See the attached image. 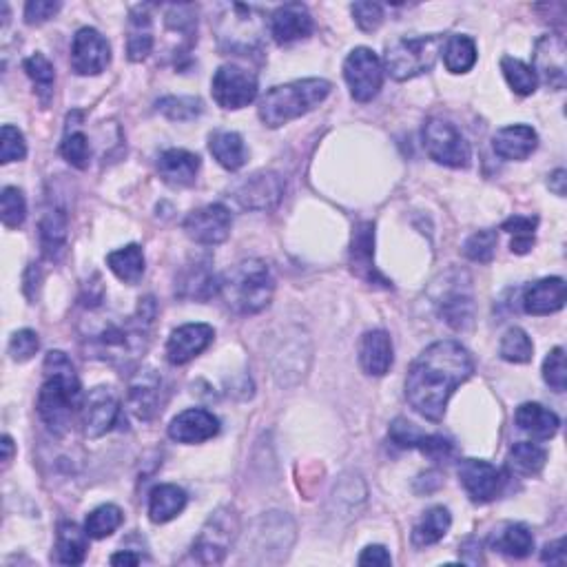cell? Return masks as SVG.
Listing matches in <instances>:
<instances>
[{"mask_svg":"<svg viewBox=\"0 0 567 567\" xmlns=\"http://www.w3.org/2000/svg\"><path fill=\"white\" fill-rule=\"evenodd\" d=\"M60 153H63V158L71 164V167L87 169L89 160H91L89 138L82 131L67 127L63 144H60Z\"/></svg>","mask_w":567,"mask_h":567,"instance_id":"bcb514c9","label":"cell"},{"mask_svg":"<svg viewBox=\"0 0 567 567\" xmlns=\"http://www.w3.org/2000/svg\"><path fill=\"white\" fill-rule=\"evenodd\" d=\"M417 450L424 452V455L432 461H448L452 459V455H455V443L441 435H424Z\"/></svg>","mask_w":567,"mask_h":567,"instance_id":"11a10c76","label":"cell"},{"mask_svg":"<svg viewBox=\"0 0 567 567\" xmlns=\"http://www.w3.org/2000/svg\"><path fill=\"white\" fill-rule=\"evenodd\" d=\"M565 175H567V173H565L563 169H556V171L550 175V180H548L550 191H554L556 195H559V198H563V195H565V182H567Z\"/></svg>","mask_w":567,"mask_h":567,"instance_id":"94428289","label":"cell"},{"mask_svg":"<svg viewBox=\"0 0 567 567\" xmlns=\"http://www.w3.org/2000/svg\"><path fill=\"white\" fill-rule=\"evenodd\" d=\"M517 426L528 432L532 439L548 441L552 439L556 432H559L561 419L556 417V412L548 410L541 404H523L517 408V415H514Z\"/></svg>","mask_w":567,"mask_h":567,"instance_id":"1f68e13d","label":"cell"},{"mask_svg":"<svg viewBox=\"0 0 567 567\" xmlns=\"http://www.w3.org/2000/svg\"><path fill=\"white\" fill-rule=\"evenodd\" d=\"M567 300V288L563 277H545L525 288L523 311L528 315H552L561 311Z\"/></svg>","mask_w":567,"mask_h":567,"instance_id":"d4e9b609","label":"cell"},{"mask_svg":"<svg viewBox=\"0 0 567 567\" xmlns=\"http://www.w3.org/2000/svg\"><path fill=\"white\" fill-rule=\"evenodd\" d=\"M275 277L262 260H244L220 277V297L237 315H257L271 306Z\"/></svg>","mask_w":567,"mask_h":567,"instance_id":"277c9868","label":"cell"},{"mask_svg":"<svg viewBox=\"0 0 567 567\" xmlns=\"http://www.w3.org/2000/svg\"><path fill=\"white\" fill-rule=\"evenodd\" d=\"M204 105L200 98L195 96H169V98H162L158 102V111L164 113L169 120L173 122H189L195 120L202 113Z\"/></svg>","mask_w":567,"mask_h":567,"instance_id":"7dc6e473","label":"cell"},{"mask_svg":"<svg viewBox=\"0 0 567 567\" xmlns=\"http://www.w3.org/2000/svg\"><path fill=\"white\" fill-rule=\"evenodd\" d=\"M215 337L213 326L209 324H184L175 328L171 337L167 339V359L173 366H184L191 359L202 355L206 348L211 346Z\"/></svg>","mask_w":567,"mask_h":567,"instance_id":"d6986e66","label":"cell"},{"mask_svg":"<svg viewBox=\"0 0 567 567\" xmlns=\"http://www.w3.org/2000/svg\"><path fill=\"white\" fill-rule=\"evenodd\" d=\"M534 74L550 89L565 87V43L559 36H541L534 47Z\"/></svg>","mask_w":567,"mask_h":567,"instance_id":"ffe728a7","label":"cell"},{"mask_svg":"<svg viewBox=\"0 0 567 567\" xmlns=\"http://www.w3.org/2000/svg\"><path fill=\"white\" fill-rule=\"evenodd\" d=\"M390 439H393L399 448H419L421 439H424V432H421L412 421L399 417L390 424Z\"/></svg>","mask_w":567,"mask_h":567,"instance_id":"f5cc1de1","label":"cell"},{"mask_svg":"<svg viewBox=\"0 0 567 567\" xmlns=\"http://www.w3.org/2000/svg\"><path fill=\"white\" fill-rule=\"evenodd\" d=\"M393 342L386 331H370L362 337L359 346V364L370 377H384L393 368Z\"/></svg>","mask_w":567,"mask_h":567,"instance_id":"83f0119b","label":"cell"},{"mask_svg":"<svg viewBox=\"0 0 567 567\" xmlns=\"http://www.w3.org/2000/svg\"><path fill=\"white\" fill-rule=\"evenodd\" d=\"M187 492L173 486V483H160L149 494V519L153 523H169L187 508Z\"/></svg>","mask_w":567,"mask_h":567,"instance_id":"d6a6232c","label":"cell"},{"mask_svg":"<svg viewBox=\"0 0 567 567\" xmlns=\"http://www.w3.org/2000/svg\"><path fill=\"white\" fill-rule=\"evenodd\" d=\"M492 147L503 160H528L539 147V136L528 125H510L494 133Z\"/></svg>","mask_w":567,"mask_h":567,"instance_id":"484cf974","label":"cell"},{"mask_svg":"<svg viewBox=\"0 0 567 567\" xmlns=\"http://www.w3.org/2000/svg\"><path fill=\"white\" fill-rule=\"evenodd\" d=\"M222 16L218 23V40L224 49L240 51V54H249L257 45H260L262 29H264V16L260 9L251 5H224Z\"/></svg>","mask_w":567,"mask_h":567,"instance_id":"52a82bcc","label":"cell"},{"mask_svg":"<svg viewBox=\"0 0 567 567\" xmlns=\"http://www.w3.org/2000/svg\"><path fill=\"white\" fill-rule=\"evenodd\" d=\"M490 548L510 559H525L534 550V536L523 523H505L499 532L490 536Z\"/></svg>","mask_w":567,"mask_h":567,"instance_id":"836d02e7","label":"cell"},{"mask_svg":"<svg viewBox=\"0 0 567 567\" xmlns=\"http://www.w3.org/2000/svg\"><path fill=\"white\" fill-rule=\"evenodd\" d=\"M211 91L222 109H244L257 98V76L240 65H222L215 71Z\"/></svg>","mask_w":567,"mask_h":567,"instance_id":"8fae6325","label":"cell"},{"mask_svg":"<svg viewBox=\"0 0 567 567\" xmlns=\"http://www.w3.org/2000/svg\"><path fill=\"white\" fill-rule=\"evenodd\" d=\"M120 525H122V510L118 508V505L107 503L87 514L85 530L91 539L100 541V539H107V536H111L120 528Z\"/></svg>","mask_w":567,"mask_h":567,"instance_id":"7bdbcfd3","label":"cell"},{"mask_svg":"<svg viewBox=\"0 0 567 567\" xmlns=\"http://www.w3.org/2000/svg\"><path fill=\"white\" fill-rule=\"evenodd\" d=\"M127 404L142 421L153 419L162 406V379L153 368H140L129 379Z\"/></svg>","mask_w":567,"mask_h":567,"instance_id":"ac0fdd59","label":"cell"},{"mask_svg":"<svg viewBox=\"0 0 567 567\" xmlns=\"http://www.w3.org/2000/svg\"><path fill=\"white\" fill-rule=\"evenodd\" d=\"M12 457H14V439L5 435L3 437V466L7 468L9 463H12Z\"/></svg>","mask_w":567,"mask_h":567,"instance_id":"be15d7a7","label":"cell"},{"mask_svg":"<svg viewBox=\"0 0 567 567\" xmlns=\"http://www.w3.org/2000/svg\"><path fill=\"white\" fill-rule=\"evenodd\" d=\"M443 36L430 34V36H417V38H395L386 45L384 54V67L399 82L412 80L435 67L437 58L443 49Z\"/></svg>","mask_w":567,"mask_h":567,"instance_id":"8992f818","label":"cell"},{"mask_svg":"<svg viewBox=\"0 0 567 567\" xmlns=\"http://www.w3.org/2000/svg\"><path fill=\"white\" fill-rule=\"evenodd\" d=\"M424 147L432 160L450 169H466L472 160V149L466 136L443 118H430L426 122Z\"/></svg>","mask_w":567,"mask_h":567,"instance_id":"ba28073f","label":"cell"},{"mask_svg":"<svg viewBox=\"0 0 567 567\" xmlns=\"http://www.w3.org/2000/svg\"><path fill=\"white\" fill-rule=\"evenodd\" d=\"M175 291L182 300L206 302L213 295H220V277L213 273L211 260H198L189 264L178 277Z\"/></svg>","mask_w":567,"mask_h":567,"instance_id":"cb8c5ba5","label":"cell"},{"mask_svg":"<svg viewBox=\"0 0 567 567\" xmlns=\"http://www.w3.org/2000/svg\"><path fill=\"white\" fill-rule=\"evenodd\" d=\"M209 151L213 153V158L218 160L224 169L237 171L246 164V144L242 140L240 133L235 131H215L209 138Z\"/></svg>","mask_w":567,"mask_h":567,"instance_id":"e575fe53","label":"cell"},{"mask_svg":"<svg viewBox=\"0 0 567 567\" xmlns=\"http://www.w3.org/2000/svg\"><path fill=\"white\" fill-rule=\"evenodd\" d=\"M474 362L466 348L452 339L435 342L410 366L406 397L428 421H441L452 393L472 377Z\"/></svg>","mask_w":567,"mask_h":567,"instance_id":"6da1fadb","label":"cell"},{"mask_svg":"<svg viewBox=\"0 0 567 567\" xmlns=\"http://www.w3.org/2000/svg\"><path fill=\"white\" fill-rule=\"evenodd\" d=\"M350 266L353 273L362 277L368 284H381L390 286L375 268V224L373 222H362L353 233V242H350Z\"/></svg>","mask_w":567,"mask_h":567,"instance_id":"603a6c76","label":"cell"},{"mask_svg":"<svg viewBox=\"0 0 567 567\" xmlns=\"http://www.w3.org/2000/svg\"><path fill=\"white\" fill-rule=\"evenodd\" d=\"M333 85L324 78H304L273 87L260 100V120L266 127L277 129L317 109L331 94Z\"/></svg>","mask_w":567,"mask_h":567,"instance_id":"5b68a950","label":"cell"},{"mask_svg":"<svg viewBox=\"0 0 567 567\" xmlns=\"http://www.w3.org/2000/svg\"><path fill=\"white\" fill-rule=\"evenodd\" d=\"M109 563L111 565H138L140 556L133 554V552H118V554L111 556Z\"/></svg>","mask_w":567,"mask_h":567,"instance_id":"6125c7cd","label":"cell"},{"mask_svg":"<svg viewBox=\"0 0 567 567\" xmlns=\"http://www.w3.org/2000/svg\"><path fill=\"white\" fill-rule=\"evenodd\" d=\"M548 461V452L530 441L514 443L508 455V470L517 477H536Z\"/></svg>","mask_w":567,"mask_h":567,"instance_id":"f35d334b","label":"cell"},{"mask_svg":"<svg viewBox=\"0 0 567 567\" xmlns=\"http://www.w3.org/2000/svg\"><path fill=\"white\" fill-rule=\"evenodd\" d=\"M313 16L302 3H286L271 16V34L275 43L291 45L313 34Z\"/></svg>","mask_w":567,"mask_h":567,"instance_id":"7402d4cb","label":"cell"},{"mask_svg":"<svg viewBox=\"0 0 567 567\" xmlns=\"http://www.w3.org/2000/svg\"><path fill=\"white\" fill-rule=\"evenodd\" d=\"M457 472L463 490L474 503H490L501 497L505 481H508L503 470L481 459H463Z\"/></svg>","mask_w":567,"mask_h":567,"instance_id":"4fadbf2b","label":"cell"},{"mask_svg":"<svg viewBox=\"0 0 567 567\" xmlns=\"http://www.w3.org/2000/svg\"><path fill=\"white\" fill-rule=\"evenodd\" d=\"M233 218L231 211L224 204H206L202 209H195L184 220V233L195 244L215 246L229 240Z\"/></svg>","mask_w":567,"mask_h":567,"instance_id":"7c38bea8","label":"cell"},{"mask_svg":"<svg viewBox=\"0 0 567 567\" xmlns=\"http://www.w3.org/2000/svg\"><path fill=\"white\" fill-rule=\"evenodd\" d=\"M497 244H499L497 231L483 229L468 237L466 244H463V255L477 264H490L494 253H497Z\"/></svg>","mask_w":567,"mask_h":567,"instance_id":"f6af8a7d","label":"cell"},{"mask_svg":"<svg viewBox=\"0 0 567 567\" xmlns=\"http://www.w3.org/2000/svg\"><path fill=\"white\" fill-rule=\"evenodd\" d=\"M120 419V399L111 388L98 386L89 390V395L82 404V426L89 439H98L107 435Z\"/></svg>","mask_w":567,"mask_h":567,"instance_id":"2e32d148","label":"cell"},{"mask_svg":"<svg viewBox=\"0 0 567 567\" xmlns=\"http://www.w3.org/2000/svg\"><path fill=\"white\" fill-rule=\"evenodd\" d=\"M156 313V300L144 297V300H140L136 313L125 319V322H107L98 333L85 337L89 357L102 359V362H109L111 366L118 368L133 366L147 353Z\"/></svg>","mask_w":567,"mask_h":567,"instance_id":"7a4b0ae2","label":"cell"},{"mask_svg":"<svg viewBox=\"0 0 567 567\" xmlns=\"http://www.w3.org/2000/svg\"><path fill=\"white\" fill-rule=\"evenodd\" d=\"M23 67L27 71V76L32 78V82L36 85L38 98L43 100V105H47L51 96H54V85H56L54 65H51L43 54H34L25 60Z\"/></svg>","mask_w":567,"mask_h":567,"instance_id":"60d3db41","label":"cell"},{"mask_svg":"<svg viewBox=\"0 0 567 567\" xmlns=\"http://www.w3.org/2000/svg\"><path fill=\"white\" fill-rule=\"evenodd\" d=\"M111 63L107 38L94 27H82L71 43V67L78 76H98Z\"/></svg>","mask_w":567,"mask_h":567,"instance_id":"5bb4252c","label":"cell"},{"mask_svg":"<svg viewBox=\"0 0 567 567\" xmlns=\"http://www.w3.org/2000/svg\"><path fill=\"white\" fill-rule=\"evenodd\" d=\"M107 266L111 268V273L118 277L120 282L125 284H138L144 275V268H147V262H144V253L142 246L138 244H129L125 249H118L107 255Z\"/></svg>","mask_w":567,"mask_h":567,"instance_id":"8d00e7d4","label":"cell"},{"mask_svg":"<svg viewBox=\"0 0 567 567\" xmlns=\"http://www.w3.org/2000/svg\"><path fill=\"white\" fill-rule=\"evenodd\" d=\"M67 231H69L67 213L60 209V206H51V209H47L38 224L40 249H43V255L47 260L56 262L58 257L65 253Z\"/></svg>","mask_w":567,"mask_h":567,"instance_id":"f1b7e54d","label":"cell"},{"mask_svg":"<svg viewBox=\"0 0 567 567\" xmlns=\"http://www.w3.org/2000/svg\"><path fill=\"white\" fill-rule=\"evenodd\" d=\"M543 379L556 393H563L567 388V368H565V350L556 346L543 362Z\"/></svg>","mask_w":567,"mask_h":567,"instance_id":"681fc988","label":"cell"},{"mask_svg":"<svg viewBox=\"0 0 567 567\" xmlns=\"http://www.w3.org/2000/svg\"><path fill=\"white\" fill-rule=\"evenodd\" d=\"M38 348H40L38 333L25 328V331L14 333L12 342H9V355H12L14 362L23 364V362H29V359L38 353Z\"/></svg>","mask_w":567,"mask_h":567,"instance_id":"816d5d0a","label":"cell"},{"mask_svg":"<svg viewBox=\"0 0 567 567\" xmlns=\"http://www.w3.org/2000/svg\"><path fill=\"white\" fill-rule=\"evenodd\" d=\"M38 415L54 435H65L78 408H82L80 379L71 359L51 350L45 359V381L38 393Z\"/></svg>","mask_w":567,"mask_h":567,"instance_id":"3957f363","label":"cell"},{"mask_svg":"<svg viewBox=\"0 0 567 567\" xmlns=\"http://www.w3.org/2000/svg\"><path fill=\"white\" fill-rule=\"evenodd\" d=\"M344 78L348 82L350 96L357 102H370L377 98L381 85H384V63L373 49L357 47L346 58Z\"/></svg>","mask_w":567,"mask_h":567,"instance_id":"30bf717a","label":"cell"},{"mask_svg":"<svg viewBox=\"0 0 567 567\" xmlns=\"http://www.w3.org/2000/svg\"><path fill=\"white\" fill-rule=\"evenodd\" d=\"M501 71H503V76H505V80H508V85L512 87L514 94L532 96L536 87H539V78H536L534 69L530 65H525L523 60H519V58L505 56L501 60Z\"/></svg>","mask_w":567,"mask_h":567,"instance_id":"ab89813d","label":"cell"},{"mask_svg":"<svg viewBox=\"0 0 567 567\" xmlns=\"http://www.w3.org/2000/svg\"><path fill=\"white\" fill-rule=\"evenodd\" d=\"M565 539L554 541L550 545H545V550L541 554V561L543 563H550V565H565Z\"/></svg>","mask_w":567,"mask_h":567,"instance_id":"91938a15","label":"cell"},{"mask_svg":"<svg viewBox=\"0 0 567 567\" xmlns=\"http://www.w3.org/2000/svg\"><path fill=\"white\" fill-rule=\"evenodd\" d=\"M195 9L191 5H171L167 12V25L173 32L182 34H193L195 25H198V18L193 16Z\"/></svg>","mask_w":567,"mask_h":567,"instance_id":"9f6ffc18","label":"cell"},{"mask_svg":"<svg viewBox=\"0 0 567 567\" xmlns=\"http://www.w3.org/2000/svg\"><path fill=\"white\" fill-rule=\"evenodd\" d=\"M149 5H138L131 9L127 25V56L131 63H142L153 49V20Z\"/></svg>","mask_w":567,"mask_h":567,"instance_id":"f546056e","label":"cell"},{"mask_svg":"<svg viewBox=\"0 0 567 567\" xmlns=\"http://www.w3.org/2000/svg\"><path fill=\"white\" fill-rule=\"evenodd\" d=\"M0 218L7 229H18L27 218V202L25 195L16 187H7L0 195Z\"/></svg>","mask_w":567,"mask_h":567,"instance_id":"c3c4849f","label":"cell"},{"mask_svg":"<svg viewBox=\"0 0 567 567\" xmlns=\"http://www.w3.org/2000/svg\"><path fill=\"white\" fill-rule=\"evenodd\" d=\"M450 525H452V517H450V512L443 508V505L430 508L424 517H421V521L415 525V530H412V543H415V548H428V545H435L448 534Z\"/></svg>","mask_w":567,"mask_h":567,"instance_id":"74e56055","label":"cell"},{"mask_svg":"<svg viewBox=\"0 0 567 567\" xmlns=\"http://www.w3.org/2000/svg\"><path fill=\"white\" fill-rule=\"evenodd\" d=\"M237 536V514L231 508H220L204 523L193 543V559L202 565H218L226 559Z\"/></svg>","mask_w":567,"mask_h":567,"instance_id":"9c48e42d","label":"cell"},{"mask_svg":"<svg viewBox=\"0 0 567 567\" xmlns=\"http://www.w3.org/2000/svg\"><path fill=\"white\" fill-rule=\"evenodd\" d=\"M539 220L536 218H523V215H512L503 222L501 229L508 231L512 235L510 249L517 255H525L534 246V231Z\"/></svg>","mask_w":567,"mask_h":567,"instance_id":"ee69618b","label":"cell"},{"mask_svg":"<svg viewBox=\"0 0 567 567\" xmlns=\"http://www.w3.org/2000/svg\"><path fill=\"white\" fill-rule=\"evenodd\" d=\"M58 12H60V3H51V0H32V3L25 5V23L43 25Z\"/></svg>","mask_w":567,"mask_h":567,"instance_id":"6f0895ef","label":"cell"},{"mask_svg":"<svg viewBox=\"0 0 567 567\" xmlns=\"http://www.w3.org/2000/svg\"><path fill=\"white\" fill-rule=\"evenodd\" d=\"M27 156L25 136L14 125H5L0 131V162H18Z\"/></svg>","mask_w":567,"mask_h":567,"instance_id":"f907efd6","label":"cell"},{"mask_svg":"<svg viewBox=\"0 0 567 567\" xmlns=\"http://www.w3.org/2000/svg\"><path fill=\"white\" fill-rule=\"evenodd\" d=\"M200 171V158L187 149H169L158 160V173L162 182L173 189L191 187Z\"/></svg>","mask_w":567,"mask_h":567,"instance_id":"4316f807","label":"cell"},{"mask_svg":"<svg viewBox=\"0 0 567 567\" xmlns=\"http://www.w3.org/2000/svg\"><path fill=\"white\" fill-rule=\"evenodd\" d=\"M89 539L91 536L85 528H80V525L71 521L60 523L56 534V561L63 565L85 563L89 552Z\"/></svg>","mask_w":567,"mask_h":567,"instance_id":"4dcf8cb0","label":"cell"},{"mask_svg":"<svg viewBox=\"0 0 567 567\" xmlns=\"http://www.w3.org/2000/svg\"><path fill=\"white\" fill-rule=\"evenodd\" d=\"M220 432V419L204 408H189L180 412L169 424V437L178 443H204Z\"/></svg>","mask_w":567,"mask_h":567,"instance_id":"44dd1931","label":"cell"},{"mask_svg":"<svg viewBox=\"0 0 567 567\" xmlns=\"http://www.w3.org/2000/svg\"><path fill=\"white\" fill-rule=\"evenodd\" d=\"M359 565L386 567V565H393V559H390V554L384 545H368V548L362 552V556H359Z\"/></svg>","mask_w":567,"mask_h":567,"instance_id":"680465c9","label":"cell"},{"mask_svg":"<svg viewBox=\"0 0 567 567\" xmlns=\"http://www.w3.org/2000/svg\"><path fill=\"white\" fill-rule=\"evenodd\" d=\"M443 65L450 74H468V71L477 65V45L470 36H448L443 40Z\"/></svg>","mask_w":567,"mask_h":567,"instance_id":"d590c367","label":"cell"},{"mask_svg":"<svg viewBox=\"0 0 567 567\" xmlns=\"http://www.w3.org/2000/svg\"><path fill=\"white\" fill-rule=\"evenodd\" d=\"M499 355L501 359L510 364H528L532 362L534 355V344L530 335L523 331V328H510L508 333L503 335L501 346H499Z\"/></svg>","mask_w":567,"mask_h":567,"instance_id":"b9f144b4","label":"cell"},{"mask_svg":"<svg viewBox=\"0 0 567 567\" xmlns=\"http://www.w3.org/2000/svg\"><path fill=\"white\" fill-rule=\"evenodd\" d=\"M461 271L459 280L450 282L443 286V291L435 297L439 315L446 319V324L455 328V331H466L474 322V297L470 291V277L466 282H461Z\"/></svg>","mask_w":567,"mask_h":567,"instance_id":"e0dca14e","label":"cell"},{"mask_svg":"<svg viewBox=\"0 0 567 567\" xmlns=\"http://www.w3.org/2000/svg\"><path fill=\"white\" fill-rule=\"evenodd\" d=\"M284 195V182L273 171L253 173L242 180L233 191V198L246 211H271L280 204Z\"/></svg>","mask_w":567,"mask_h":567,"instance_id":"9a60e30c","label":"cell"},{"mask_svg":"<svg viewBox=\"0 0 567 567\" xmlns=\"http://www.w3.org/2000/svg\"><path fill=\"white\" fill-rule=\"evenodd\" d=\"M350 12H353L359 29L368 34L377 32L379 25L384 23V7L377 3H355L353 7H350Z\"/></svg>","mask_w":567,"mask_h":567,"instance_id":"db71d44e","label":"cell"}]
</instances>
